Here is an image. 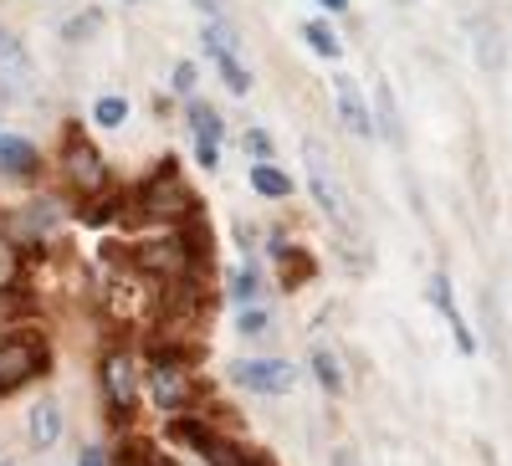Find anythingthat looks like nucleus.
<instances>
[{
	"label": "nucleus",
	"instance_id": "obj_1",
	"mask_svg": "<svg viewBox=\"0 0 512 466\" xmlns=\"http://www.w3.org/2000/svg\"><path fill=\"white\" fill-rule=\"evenodd\" d=\"M134 267L149 272V277H164V282H185L190 267H195V246L185 236H154V241H139L134 246Z\"/></svg>",
	"mask_w": 512,
	"mask_h": 466
},
{
	"label": "nucleus",
	"instance_id": "obj_2",
	"mask_svg": "<svg viewBox=\"0 0 512 466\" xmlns=\"http://www.w3.org/2000/svg\"><path fill=\"white\" fill-rule=\"evenodd\" d=\"M139 205L154 221H190L195 216V195L185 190V180L175 175V169H159V175L149 180V190L139 195Z\"/></svg>",
	"mask_w": 512,
	"mask_h": 466
},
{
	"label": "nucleus",
	"instance_id": "obj_3",
	"mask_svg": "<svg viewBox=\"0 0 512 466\" xmlns=\"http://www.w3.org/2000/svg\"><path fill=\"white\" fill-rule=\"evenodd\" d=\"M231 379L251 395H292L297 390V364H287V359H236Z\"/></svg>",
	"mask_w": 512,
	"mask_h": 466
},
{
	"label": "nucleus",
	"instance_id": "obj_4",
	"mask_svg": "<svg viewBox=\"0 0 512 466\" xmlns=\"http://www.w3.org/2000/svg\"><path fill=\"white\" fill-rule=\"evenodd\" d=\"M175 436L180 441H190L210 466H267V456H256V451H246V446H236V441H226L221 431H205V426H190V420H180L175 426Z\"/></svg>",
	"mask_w": 512,
	"mask_h": 466
},
{
	"label": "nucleus",
	"instance_id": "obj_5",
	"mask_svg": "<svg viewBox=\"0 0 512 466\" xmlns=\"http://www.w3.org/2000/svg\"><path fill=\"white\" fill-rule=\"evenodd\" d=\"M41 364H47V354H41L36 338H0V395H11L26 379H36Z\"/></svg>",
	"mask_w": 512,
	"mask_h": 466
},
{
	"label": "nucleus",
	"instance_id": "obj_6",
	"mask_svg": "<svg viewBox=\"0 0 512 466\" xmlns=\"http://www.w3.org/2000/svg\"><path fill=\"white\" fill-rule=\"evenodd\" d=\"M103 395L118 415H134V405H139V364H134V354H123V349L103 354Z\"/></svg>",
	"mask_w": 512,
	"mask_h": 466
},
{
	"label": "nucleus",
	"instance_id": "obj_7",
	"mask_svg": "<svg viewBox=\"0 0 512 466\" xmlns=\"http://www.w3.org/2000/svg\"><path fill=\"white\" fill-rule=\"evenodd\" d=\"M308 185H313V200L328 210V216H333L338 226H354L349 200H344V190H338V180L328 175V159H323V149H318V144H308Z\"/></svg>",
	"mask_w": 512,
	"mask_h": 466
},
{
	"label": "nucleus",
	"instance_id": "obj_8",
	"mask_svg": "<svg viewBox=\"0 0 512 466\" xmlns=\"http://www.w3.org/2000/svg\"><path fill=\"white\" fill-rule=\"evenodd\" d=\"M62 169H67V180L82 190V195H98L103 180H108V169H103V154L88 144V139H72L67 154H62Z\"/></svg>",
	"mask_w": 512,
	"mask_h": 466
},
{
	"label": "nucleus",
	"instance_id": "obj_9",
	"mask_svg": "<svg viewBox=\"0 0 512 466\" xmlns=\"http://www.w3.org/2000/svg\"><path fill=\"white\" fill-rule=\"evenodd\" d=\"M149 385H154V405L164 410V415H180L185 405H190V379H185V369L175 364V359H154V369H149Z\"/></svg>",
	"mask_w": 512,
	"mask_h": 466
},
{
	"label": "nucleus",
	"instance_id": "obj_10",
	"mask_svg": "<svg viewBox=\"0 0 512 466\" xmlns=\"http://www.w3.org/2000/svg\"><path fill=\"white\" fill-rule=\"evenodd\" d=\"M26 436H31L36 451H52V446L62 441V400L41 395V400L31 405V415H26Z\"/></svg>",
	"mask_w": 512,
	"mask_h": 466
},
{
	"label": "nucleus",
	"instance_id": "obj_11",
	"mask_svg": "<svg viewBox=\"0 0 512 466\" xmlns=\"http://www.w3.org/2000/svg\"><path fill=\"white\" fill-rule=\"evenodd\" d=\"M231 47H236V41H231V31H226V26L205 31V52L216 57V67H221V77H226V88H231V93H246V88H251V72L236 62V52H231Z\"/></svg>",
	"mask_w": 512,
	"mask_h": 466
},
{
	"label": "nucleus",
	"instance_id": "obj_12",
	"mask_svg": "<svg viewBox=\"0 0 512 466\" xmlns=\"http://www.w3.org/2000/svg\"><path fill=\"white\" fill-rule=\"evenodd\" d=\"M0 93L6 98H26L31 93V62H26V52L16 47L11 36L0 41Z\"/></svg>",
	"mask_w": 512,
	"mask_h": 466
},
{
	"label": "nucleus",
	"instance_id": "obj_13",
	"mask_svg": "<svg viewBox=\"0 0 512 466\" xmlns=\"http://www.w3.org/2000/svg\"><path fill=\"white\" fill-rule=\"evenodd\" d=\"M333 98H338V113H344V123L359 134V139H369L374 134V118H369V103L359 98V82L354 77H333Z\"/></svg>",
	"mask_w": 512,
	"mask_h": 466
},
{
	"label": "nucleus",
	"instance_id": "obj_14",
	"mask_svg": "<svg viewBox=\"0 0 512 466\" xmlns=\"http://www.w3.org/2000/svg\"><path fill=\"white\" fill-rule=\"evenodd\" d=\"M431 303H436L441 318L451 323L456 349H461V354H477V338H472V328H466V318H461V308H456V298H451V282H446V277H431Z\"/></svg>",
	"mask_w": 512,
	"mask_h": 466
},
{
	"label": "nucleus",
	"instance_id": "obj_15",
	"mask_svg": "<svg viewBox=\"0 0 512 466\" xmlns=\"http://www.w3.org/2000/svg\"><path fill=\"white\" fill-rule=\"evenodd\" d=\"M0 169L16 175V180H31L36 169H41V154L26 139H16V134H0Z\"/></svg>",
	"mask_w": 512,
	"mask_h": 466
},
{
	"label": "nucleus",
	"instance_id": "obj_16",
	"mask_svg": "<svg viewBox=\"0 0 512 466\" xmlns=\"http://www.w3.org/2000/svg\"><path fill=\"white\" fill-rule=\"evenodd\" d=\"M251 190L262 200H287L292 195V180L282 175L277 164H251Z\"/></svg>",
	"mask_w": 512,
	"mask_h": 466
},
{
	"label": "nucleus",
	"instance_id": "obj_17",
	"mask_svg": "<svg viewBox=\"0 0 512 466\" xmlns=\"http://www.w3.org/2000/svg\"><path fill=\"white\" fill-rule=\"evenodd\" d=\"M313 379H318L328 395H344V369H338V354L333 349H313Z\"/></svg>",
	"mask_w": 512,
	"mask_h": 466
},
{
	"label": "nucleus",
	"instance_id": "obj_18",
	"mask_svg": "<svg viewBox=\"0 0 512 466\" xmlns=\"http://www.w3.org/2000/svg\"><path fill=\"white\" fill-rule=\"evenodd\" d=\"M190 129H195V144H221V113L205 103H190Z\"/></svg>",
	"mask_w": 512,
	"mask_h": 466
},
{
	"label": "nucleus",
	"instance_id": "obj_19",
	"mask_svg": "<svg viewBox=\"0 0 512 466\" xmlns=\"http://www.w3.org/2000/svg\"><path fill=\"white\" fill-rule=\"evenodd\" d=\"M231 292H236V303H241V308H251L256 298H262V272H256V262L236 267V277H231Z\"/></svg>",
	"mask_w": 512,
	"mask_h": 466
},
{
	"label": "nucleus",
	"instance_id": "obj_20",
	"mask_svg": "<svg viewBox=\"0 0 512 466\" xmlns=\"http://www.w3.org/2000/svg\"><path fill=\"white\" fill-rule=\"evenodd\" d=\"M236 333H241V338H267V333H272V313L256 308V303L241 308V313H236Z\"/></svg>",
	"mask_w": 512,
	"mask_h": 466
},
{
	"label": "nucleus",
	"instance_id": "obj_21",
	"mask_svg": "<svg viewBox=\"0 0 512 466\" xmlns=\"http://www.w3.org/2000/svg\"><path fill=\"white\" fill-rule=\"evenodd\" d=\"M21 277V246L11 236H0V292H11Z\"/></svg>",
	"mask_w": 512,
	"mask_h": 466
},
{
	"label": "nucleus",
	"instance_id": "obj_22",
	"mask_svg": "<svg viewBox=\"0 0 512 466\" xmlns=\"http://www.w3.org/2000/svg\"><path fill=\"white\" fill-rule=\"evenodd\" d=\"M303 36H308V47H313L318 57H338V52H344V41H338V31H328L323 21H308V26H303Z\"/></svg>",
	"mask_w": 512,
	"mask_h": 466
},
{
	"label": "nucleus",
	"instance_id": "obj_23",
	"mask_svg": "<svg viewBox=\"0 0 512 466\" xmlns=\"http://www.w3.org/2000/svg\"><path fill=\"white\" fill-rule=\"evenodd\" d=\"M379 123H374V129L384 134V139H390V144H400V118H395V98H390V88H384V82H379Z\"/></svg>",
	"mask_w": 512,
	"mask_h": 466
},
{
	"label": "nucleus",
	"instance_id": "obj_24",
	"mask_svg": "<svg viewBox=\"0 0 512 466\" xmlns=\"http://www.w3.org/2000/svg\"><path fill=\"white\" fill-rule=\"evenodd\" d=\"M93 123H103V129H123V123H128V103L123 98H98Z\"/></svg>",
	"mask_w": 512,
	"mask_h": 466
},
{
	"label": "nucleus",
	"instance_id": "obj_25",
	"mask_svg": "<svg viewBox=\"0 0 512 466\" xmlns=\"http://www.w3.org/2000/svg\"><path fill=\"white\" fill-rule=\"evenodd\" d=\"M128 466H175L164 451H149V446H128Z\"/></svg>",
	"mask_w": 512,
	"mask_h": 466
},
{
	"label": "nucleus",
	"instance_id": "obj_26",
	"mask_svg": "<svg viewBox=\"0 0 512 466\" xmlns=\"http://www.w3.org/2000/svg\"><path fill=\"white\" fill-rule=\"evenodd\" d=\"M246 149L262 159V164H272V139H267V134H246Z\"/></svg>",
	"mask_w": 512,
	"mask_h": 466
},
{
	"label": "nucleus",
	"instance_id": "obj_27",
	"mask_svg": "<svg viewBox=\"0 0 512 466\" xmlns=\"http://www.w3.org/2000/svg\"><path fill=\"white\" fill-rule=\"evenodd\" d=\"M175 93H195V62H180L175 67Z\"/></svg>",
	"mask_w": 512,
	"mask_h": 466
},
{
	"label": "nucleus",
	"instance_id": "obj_28",
	"mask_svg": "<svg viewBox=\"0 0 512 466\" xmlns=\"http://www.w3.org/2000/svg\"><path fill=\"white\" fill-rule=\"evenodd\" d=\"M195 159H200L205 169H216V164H221V144H195Z\"/></svg>",
	"mask_w": 512,
	"mask_h": 466
},
{
	"label": "nucleus",
	"instance_id": "obj_29",
	"mask_svg": "<svg viewBox=\"0 0 512 466\" xmlns=\"http://www.w3.org/2000/svg\"><path fill=\"white\" fill-rule=\"evenodd\" d=\"M77 466H108V461H103V451H98V446H88V451L77 456Z\"/></svg>",
	"mask_w": 512,
	"mask_h": 466
},
{
	"label": "nucleus",
	"instance_id": "obj_30",
	"mask_svg": "<svg viewBox=\"0 0 512 466\" xmlns=\"http://www.w3.org/2000/svg\"><path fill=\"white\" fill-rule=\"evenodd\" d=\"M333 466H364L354 451H333Z\"/></svg>",
	"mask_w": 512,
	"mask_h": 466
},
{
	"label": "nucleus",
	"instance_id": "obj_31",
	"mask_svg": "<svg viewBox=\"0 0 512 466\" xmlns=\"http://www.w3.org/2000/svg\"><path fill=\"white\" fill-rule=\"evenodd\" d=\"M318 6H328V11H344V6H349V0H318Z\"/></svg>",
	"mask_w": 512,
	"mask_h": 466
},
{
	"label": "nucleus",
	"instance_id": "obj_32",
	"mask_svg": "<svg viewBox=\"0 0 512 466\" xmlns=\"http://www.w3.org/2000/svg\"><path fill=\"white\" fill-rule=\"evenodd\" d=\"M195 6H200V11H210V16H216V0H195Z\"/></svg>",
	"mask_w": 512,
	"mask_h": 466
},
{
	"label": "nucleus",
	"instance_id": "obj_33",
	"mask_svg": "<svg viewBox=\"0 0 512 466\" xmlns=\"http://www.w3.org/2000/svg\"><path fill=\"white\" fill-rule=\"evenodd\" d=\"M0 466H16V461H0Z\"/></svg>",
	"mask_w": 512,
	"mask_h": 466
},
{
	"label": "nucleus",
	"instance_id": "obj_34",
	"mask_svg": "<svg viewBox=\"0 0 512 466\" xmlns=\"http://www.w3.org/2000/svg\"><path fill=\"white\" fill-rule=\"evenodd\" d=\"M0 41H6V31H0Z\"/></svg>",
	"mask_w": 512,
	"mask_h": 466
},
{
	"label": "nucleus",
	"instance_id": "obj_35",
	"mask_svg": "<svg viewBox=\"0 0 512 466\" xmlns=\"http://www.w3.org/2000/svg\"><path fill=\"white\" fill-rule=\"evenodd\" d=\"M134 6H139V0H134Z\"/></svg>",
	"mask_w": 512,
	"mask_h": 466
}]
</instances>
